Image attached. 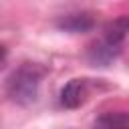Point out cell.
Wrapping results in <instances>:
<instances>
[{"mask_svg":"<svg viewBox=\"0 0 129 129\" xmlns=\"http://www.w3.org/2000/svg\"><path fill=\"white\" fill-rule=\"evenodd\" d=\"M119 52H121V48H119V46H113V44L105 42L103 38H99V40H95V42L89 46L87 56H89V60H91L93 64L107 67L109 62H113V60L119 56Z\"/></svg>","mask_w":129,"mask_h":129,"instance_id":"cell-5","label":"cell"},{"mask_svg":"<svg viewBox=\"0 0 129 129\" xmlns=\"http://www.w3.org/2000/svg\"><path fill=\"white\" fill-rule=\"evenodd\" d=\"M93 129H129V111H105L93 121Z\"/></svg>","mask_w":129,"mask_h":129,"instance_id":"cell-6","label":"cell"},{"mask_svg":"<svg viewBox=\"0 0 129 129\" xmlns=\"http://www.w3.org/2000/svg\"><path fill=\"white\" fill-rule=\"evenodd\" d=\"M56 26L64 32H71V34H83V32H89L95 28V16L89 10L67 12L56 18Z\"/></svg>","mask_w":129,"mask_h":129,"instance_id":"cell-2","label":"cell"},{"mask_svg":"<svg viewBox=\"0 0 129 129\" xmlns=\"http://www.w3.org/2000/svg\"><path fill=\"white\" fill-rule=\"evenodd\" d=\"M44 69L34 62H22L18 69H14L6 79V95L18 103V105H32L38 99L40 81L44 77Z\"/></svg>","mask_w":129,"mask_h":129,"instance_id":"cell-1","label":"cell"},{"mask_svg":"<svg viewBox=\"0 0 129 129\" xmlns=\"http://www.w3.org/2000/svg\"><path fill=\"white\" fill-rule=\"evenodd\" d=\"M127 32H129V14H123V16H117V18L109 20L103 26V40L121 48Z\"/></svg>","mask_w":129,"mask_h":129,"instance_id":"cell-4","label":"cell"},{"mask_svg":"<svg viewBox=\"0 0 129 129\" xmlns=\"http://www.w3.org/2000/svg\"><path fill=\"white\" fill-rule=\"evenodd\" d=\"M6 60H8V50L4 44H0V69L6 67Z\"/></svg>","mask_w":129,"mask_h":129,"instance_id":"cell-7","label":"cell"},{"mask_svg":"<svg viewBox=\"0 0 129 129\" xmlns=\"http://www.w3.org/2000/svg\"><path fill=\"white\" fill-rule=\"evenodd\" d=\"M89 99V83L87 79H73L60 89V105L64 109H79Z\"/></svg>","mask_w":129,"mask_h":129,"instance_id":"cell-3","label":"cell"}]
</instances>
